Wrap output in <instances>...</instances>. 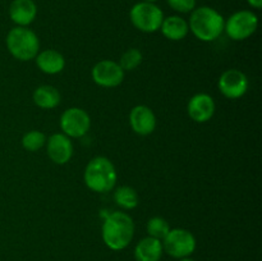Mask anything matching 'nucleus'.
Here are the masks:
<instances>
[{
  "label": "nucleus",
  "mask_w": 262,
  "mask_h": 261,
  "mask_svg": "<svg viewBox=\"0 0 262 261\" xmlns=\"http://www.w3.org/2000/svg\"><path fill=\"white\" fill-rule=\"evenodd\" d=\"M91 127V118L81 107H69L61 114L60 128L69 138H79L86 135Z\"/></svg>",
  "instance_id": "obj_8"
},
{
  "label": "nucleus",
  "mask_w": 262,
  "mask_h": 261,
  "mask_svg": "<svg viewBox=\"0 0 262 261\" xmlns=\"http://www.w3.org/2000/svg\"><path fill=\"white\" fill-rule=\"evenodd\" d=\"M92 79L96 84L106 89L119 86L124 79V71L114 60H101L92 68Z\"/></svg>",
  "instance_id": "obj_10"
},
{
  "label": "nucleus",
  "mask_w": 262,
  "mask_h": 261,
  "mask_svg": "<svg viewBox=\"0 0 262 261\" xmlns=\"http://www.w3.org/2000/svg\"><path fill=\"white\" fill-rule=\"evenodd\" d=\"M129 123L137 135L148 136L155 130L156 117L151 107L146 105H137L130 110Z\"/></svg>",
  "instance_id": "obj_13"
},
{
  "label": "nucleus",
  "mask_w": 262,
  "mask_h": 261,
  "mask_svg": "<svg viewBox=\"0 0 262 261\" xmlns=\"http://www.w3.org/2000/svg\"><path fill=\"white\" fill-rule=\"evenodd\" d=\"M163 252V242L147 235L136 245L135 258L136 261H160Z\"/></svg>",
  "instance_id": "obj_15"
},
{
  "label": "nucleus",
  "mask_w": 262,
  "mask_h": 261,
  "mask_svg": "<svg viewBox=\"0 0 262 261\" xmlns=\"http://www.w3.org/2000/svg\"><path fill=\"white\" fill-rule=\"evenodd\" d=\"M141 63H142V53L138 49H128L119 60V66L124 72L135 71Z\"/></svg>",
  "instance_id": "obj_22"
},
{
  "label": "nucleus",
  "mask_w": 262,
  "mask_h": 261,
  "mask_svg": "<svg viewBox=\"0 0 262 261\" xmlns=\"http://www.w3.org/2000/svg\"><path fill=\"white\" fill-rule=\"evenodd\" d=\"M220 92L228 99H239L247 92L250 82L247 76L239 69H228L220 76L217 82Z\"/></svg>",
  "instance_id": "obj_9"
},
{
  "label": "nucleus",
  "mask_w": 262,
  "mask_h": 261,
  "mask_svg": "<svg viewBox=\"0 0 262 261\" xmlns=\"http://www.w3.org/2000/svg\"><path fill=\"white\" fill-rule=\"evenodd\" d=\"M114 201L122 209L132 210L137 207L140 197H138L137 191L135 188L129 186H122L114 192Z\"/></svg>",
  "instance_id": "obj_19"
},
{
  "label": "nucleus",
  "mask_w": 262,
  "mask_h": 261,
  "mask_svg": "<svg viewBox=\"0 0 262 261\" xmlns=\"http://www.w3.org/2000/svg\"><path fill=\"white\" fill-rule=\"evenodd\" d=\"M146 229H147L150 237L163 241L169 233V230H170V225H169V223L164 217L154 216L147 222Z\"/></svg>",
  "instance_id": "obj_20"
},
{
  "label": "nucleus",
  "mask_w": 262,
  "mask_h": 261,
  "mask_svg": "<svg viewBox=\"0 0 262 261\" xmlns=\"http://www.w3.org/2000/svg\"><path fill=\"white\" fill-rule=\"evenodd\" d=\"M37 15V5L33 0H13L9 5V17L20 27H28Z\"/></svg>",
  "instance_id": "obj_14"
},
{
  "label": "nucleus",
  "mask_w": 262,
  "mask_h": 261,
  "mask_svg": "<svg viewBox=\"0 0 262 261\" xmlns=\"http://www.w3.org/2000/svg\"><path fill=\"white\" fill-rule=\"evenodd\" d=\"M48 145V155L58 165L67 164L73 155V143L71 138L64 133H54L46 140Z\"/></svg>",
  "instance_id": "obj_11"
},
{
  "label": "nucleus",
  "mask_w": 262,
  "mask_h": 261,
  "mask_svg": "<svg viewBox=\"0 0 262 261\" xmlns=\"http://www.w3.org/2000/svg\"><path fill=\"white\" fill-rule=\"evenodd\" d=\"M248 5L255 9H261L262 8V0H247Z\"/></svg>",
  "instance_id": "obj_24"
},
{
  "label": "nucleus",
  "mask_w": 262,
  "mask_h": 261,
  "mask_svg": "<svg viewBox=\"0 0 262 261\" xmlns=\"http://www.w3.org/2000/svg\"><path fill=\"white\" fill-rule=\"evenodd\" d=\"M36 64L45 74H58L66 67V59L59 51L48 49L36 55Z\"/></svg>",
  "instance_id": "obj_16"
},
{
  "label": "nucleus",
  "mask_w": 262,
  "mask_h": 261,
  "mask_svg": "<svg viewBox=\"0 0 262 261\" xmlns=\"http://www.w3.org/2000/svg\"><path fill=\"white\" fill-rule=\"evenodd\" d=\"M117 178L114 164L105 156L94 158L84 169V183L91 191L99 193L112 191L117 183Z\"/></svg>",
  "instance_id": "obj_3"
},
{
  "label": "nucleus",
  "mask_w": 262,
  "mask_h": 261,
  "mask_svg": "<svg viewBox=\"0 0 262 261\" xmlns=\"http://www.w3.org/2000/svg\"><path fill=\"white\" fill-rule=\"evenodd\" d=\"M46 143V136L41 130H30L22 138V146L28 151H37Z\"/></svg>",
  "instance_id": "obj_21"
},
{
  "label": "nucleus",
  "mask_w": 262,
  "mask_h": 261,
  "mask_svg": "<svg viewBox=\"0 0 262 261\" xmlns=\"http://www.w3.org/2000/svg\"><path fill=\"white\" fill-rule=\"evenodd\" d=\"M33 102L41 109H54L60 102V94L54 86L43 84L33 92Z\"/></svg>",
  "instance_id": "obj_18"
},
{
  "label": "nucleus",
  "mask_w": 262,
  "mask_h": 261,
  "mask_svg": "<svg viewBox=\"0 0 262 261\" xmlns=\"http://www.w3.org/2000/svg\"><path fill=\"white\" fill-rule=\"evenodd\" d=\"M132 25L137 30L146 33H152L160 30L164 19V13L155 3L141 2L132 7L129 12Z\"/></svg>",
  "instance_id": "obj_5"
},
{
  "label": "nucleus",
  "mask_w": 262,
  "mask_h": 261,
  "mask_svg": "<svg viewBox=\"0 0 262 261\" xmlns=\"http://www.w3.org/2000/svg\"><path fill=\"white\" fill-rule=\"evenodd\" d=\"M189 118L197 123H206L214 117L215 101L210 95L197 94L189 99L187 105Z\"/></svg>",
  "instance_id": "obj_12"
},
{
  "label": "nucleus",
  "mask_w": 262,
  "mask_h": 261,
  "mask_svg": "<svg viewBox=\"0 0 262 261\" xmlns=\"http://www.w3.org/2000/svg\"><path fill=\"white\" fill-rule=\"evenodd\" d=\"M143 2H148V3H155V2H158V0H143Z\"/></svg>",
  "instance_id": "obj_26"
},
{
  "label": "nucleus",
  "mask_w": 262,
  "mask_h": 261,
  "mask_svg": "<svg viewBox=\"0 0 262 261\" xmlns=\"http://www.w3.org/2000/svg\"><path fill=\"white\" fill-rule=\"evenodd\" d=\"M5 44L9 53L20 61H28L40 53V41L37 35L27 27L15 26L8 32Z\"/></svg>",
  "instance_id": "obj_4"
},
{
  "label": "nucleus",
  "mask_w": 262,
  "mask_h": 261,
  "mask_svg": "<svg viewBox=\"0 0 262 261\" xmlns=\"http://www.w3.org/2000/svg\"><path fill=\"white\" fill-rule=\"evenodd\" d=\"M178 261H196V260H193V258L191 257H184V258H179Z\"/></svg>",
  "instance_id": "obj_25"
},
{
  "label": "nucleus",
  "mask_w": 262,
  "mask_h": 261,
  "mask_svg": "<svg viewBox=\"0 0 262 261\" xmlns=\"http://www.w3.org/2000/svg\"><path fill=\"white\" fill-rule=\"evenodd\" d=\"M258 27V18L252 10H238L224 23V31L232 40L243 41L251 37Z\"/></svg>",
  "instance_id": "obj_7"
},
{
  "label": "nucleus",
  "mask_w": 262,
  "mask_h": 261,
  "mask_svg": "<svg viewBox=\"0 0 262 261\" xmlns=\"http://www.w3.org/2000/svg\"><path fill=\"white\" fill-rule=\"evenodd\" d=\"M169 7L178 13H191L196 8V0H166Z\"/></svg>",
  "instance_id": "obj_23"
},
{
  "label": "nucleus",
  "mask_w": 262,
  "mask_h": 261,
  "mask_svg": "<svg viewBox=\"0 0 262 261\" xmlns=\"http://www.w3.org/2000/svg\"><path fill=\"white\" fill-rule=\"evenodd\" d=\"M224 17L216 9L205 5L192 10L188 27L199 40L210 42L222 36L224 32Z\"/></svg>",
  "instance_id": "obj_2"
},
{
  "label": "nucleus",
  "mask_w": 262,
  "mask_h": 261,
  "mask_svg": "<svg viewBox=\"0 0 262 261\" xmlns=\"http://www.w3.org/2000/svg\"><path fill=\"white\" fill-rule=\"evenodd\" d=\"M163 248L169 256L174 258L189 257L196 250V238L189 230L174 228L169 230L163 241Z\"/></svg>",
  "instance_id": "obj_6"
},
{
  "label": "nucleus",
  "mask_w": 262,
  "mask_h": 261,
  "mask_svg": "<svg viewBox=\"0 0 262 261\" xmlns=\"http://www.w3.org/2000/svg\"><path fill=\"white\" fill-rule=\"evenodd\" d=\"M160 30L163 35L171 41L183 40L189 32L188 22L181 15H169V17L164 18Z\"/></svg>",
  "instance_id": "obj_17"
},
{
  "label": "nucleus",
  "mask_w": 262,
  "mask_h": 261,
  "mask_svg": "<svg viewBox=\"0 0 262 261\" xmlns=\"http://www.w3.org/2000/svg\"><path fill=\"white\" fill-rule=\"evenodd\" d=\"M102 241L113 251H122L129 246L135 235L133 219L123 211L106 215L101 228Z\"/></svg>",
  "instance_id": "obj_1"
}]
</instances>
